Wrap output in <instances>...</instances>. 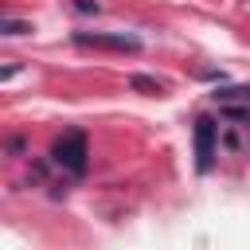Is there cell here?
<instances>
[{
  "label": "cell",
  "instance_id": "6da1fadb",
  "mask_svg": "<svg viewBox=\"0 0 250 250\" xmlns=\"http://www.w3.org/2000/svg\"><path fill=\"white\" fill-rule=\"evenodd\" d=\"M86 156H90V148H86V137L82 133H62L51 145V160L59 168H66L70 176H82L86 172Z\"/></svg>",
  "mask_w": 250,
  "mask_h": 250
},
{
  "label": "cell",
  "instance_id": "52a82bcc",
  "mask_svg": "<svg viewBox=\"0 0 250 250\" xmlns=\"http://www.w3.org/2000/svg\"><path fill=\"white\" fill-rule=\"evenodd\" d=\"M223 113H227L230 121H250V102H246V105H230V102H223Z\"/></svg>",
  "mask_w": 250,
  "mask_h": 250
},
{
  "label": "cell",
  "instance_id": "8992f818",
  "mask_svg": "<svg viewBox=\"0 0 250 250\" xmlns=\"http://www.w3.org/2000/svg\"><path fill=\"white\" fill-rule=\"evenodd\" d=\"M27 31H31V23H23V20H4L0 23V35H8V39L12 35H27Z\"/></svg>",
  "mask_w": 250,
  "mask_h": 250
},
{
  "label": "cell",
  "instance_id": "7a4b0ae2",
  "mask_svg": "<svg viewBox=\"0 0 250 250\" xmlns=\"http://www.w3.org/2000/svg\"><path fill=\"white\" fill-rule=\"evenodd\" d=\"M74 43L78 47H94V51H141V39L137 35H125V31H74Z\"/></svg>",
  "mask_w": 250,
  "mask_h": 250
},
{
  "label": "cell",
  "instance_id": "3957f363",
  "mask_svg": "<svg viewBox=\"0 0 250 250\" xmlns=\"http://www.w3.org/2000/svg\"><path fill=\"white\" fill-rule=\"evenodd\" d=\"M215 148H219V125L211 117H199L195 121V168L199 172H211Z\"/></svg>",
  "mask_w": 250,
  "mask_h": 250
},
{
  "label": "cell",
  "instance_id": "5b68a950",
  "mask_svg": "<svg viewBox=\"0 0 250 250\" xmlns=\"http://www.w3.org/2000/svg\"><path fill=\"white\" fill-rule=\"evenodd\" d=\"M211 98H215L219 105H223V102H250V86H223V90H215Z\"/></svg>",
  "mask_w": 250,
  "mask_h": 250
},
{
  "label": "cell",
  "instance_id": "ba28073f",
  "mask_svg": "<svg viewBox=\"0 0 250 250\" xmlns=\"http://www.w3.org/2000/svg\"><path fill=\"white\" fill-rule=\"evenodd\" d=\"M78 12H98V0H74Z\"/></svg>",
  "mask_w": 250,
  "mask_h": 250
},
{
  "label": "cell",
  "instance_id": "277c9868",
  "mask_svg": "<svg viewBox=\"0 0 250 250\" xmlns=\"http://www.w3.org/2000/svg\"><path fill=\"white\" fill-rule=\"evenodd\" d=\"M129 90L148 94V98H160V94H164V86H160L156 78H148V74H133V78H129Z\"/></svg>",
  "mask_w": 250,
  "mask_h": 250
}]
</instances>
